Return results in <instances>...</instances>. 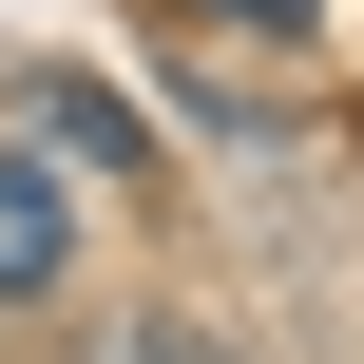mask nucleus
Masks as SVG:
<instances>
[{
    "label": "nucleus",
    "instance_id": "nucleus-1",
    "mask_svg": "<svg viewBox=\"0 0 364 364\" xmlns=\"http://www.w3.org/2000/svg\"><path fill=\"white\" fill-rule=\"evenodd\" d=\"M19 154H77V173H134L154 134H134V115H115V96H96L77 58H38V77H19Z\"/></svg>",
    "mask_w": 364,
    "mask_h": 364
},
{
    "label": "nucleus",
    "instance_id": "nucleus-2",
    "mask_svg": "<svg viewBox=\"0 0 364 364\" xmlns=\"http://www.w3.org/2000/svg\"><path fill=\"white\" fill-rule=\"evenodd\" d=\"M77 269V192H58V154H0V307H38Z\"/></svg>",
    "mask_w": 364,
    "mask_h": 364
},
{
    "label": "nucleus",
    "instance_id": "nucleus-3",
    "mask_svg": "<svg viewBox=\"0 0 364 364\" xmlns=\"http://www.w3.org/2000/svg\"><path fill=\"white\" fill-rule=\"evenodd\" d=\"M115 364H230L211 326H115Z\"/></svg>",
    "mask_w": 364,
    "mask_h": 364
},
{
    "label": "nucleus",
    "instance_id": "nucleus-4",
    "mask_svg": "<svg viewBox=\"0 0 364 364\" xmlns=\"http://www.w3.org/2000/svg\"><path fill=\"white\" fill-rule=\"evenodd\" d=\"M230 19H269V38H288V19H307V0H230Z\"/></svg>",
    "mask_w": 364,
    "mask_h": 364
}]
</instances>
